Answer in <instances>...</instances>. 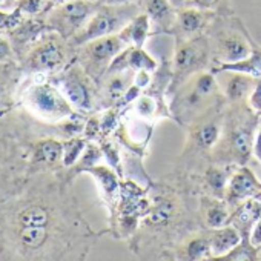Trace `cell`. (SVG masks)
I'll return each mask as SVG.
<instances>
[{"label": "cell", "mask_w": 261, "mask_h": 261, "mask_svg": "<svg viewBox=\"0 0 261 261\" xmlns=\"http://www.w3.org/2000/svg\"><path fill=\"white\" fill-rule=\"evenodd\" d=\"M197 59V53L192 48H183L177 56V66L178 68H188L191 66Z\"/></svg>", "instance_id": "cell-21"}, {"label": "cell", "mask_w": 261, "mask_h": 261, "mask_svg": "<svg viewBox=\"0 0 261 261\" xmlns=\"http://www.w3.org/2000/svg\"><path fill=\"white\" fill-rule=\"evenodd\" d=\"M178 23L185 33H195L201 27V13L197 10H185L178 14Z\"/></svg>", "instance_id": "cell-14"}, {"label": "cell", "mask_w": 261, "mask_h": 261, "mask_svg": "<svg viewBox=\"0 0 261 261\" xmlns=\"http://www.w3.org/2000/svg\"><path fill=\"white\" fill-rule=\"evenodd\" d=\"M20 20H22V13L19 10H16L11 14L0 11V30H13V28H17L20 25Z\"/></svg>", "instance_id": "cell-19"}, {"label": "cell", "mask_w": 261, "mask_h": 261, "mask_svg": "<svg viewBox=\"0 0 261 261\" xmlns=\"http://www.w3.org/2000/svg\"><path fill=\"white\" fill-rule=\"evenodd\" d=\"M148 28H149V16L148 14H143V16H139L133 20V23H130L124 31L123 34H127L126 37L134 40L137 45H140L146 34H148Z\"/></svg>", "instance_id": "cell-12"}, {"label": "cell", "mask_w": 261, "mask_h": 261, "mask_svg": "<svg viewBox=\"0 0 261 261\" xmlns=\"http://www.w3.org/2000/svg\"><path fill=\"white\" fill-rule=\"evenodd\" d=\"M130 0H98L100 5H127Z\"/></svg>", "instance_id": "cell-30"}, {"label": "cell", "mask_w": 261, "mask_h": 261, "mask_svg": "<svg viewBox=\"0 0 261 261\" xmlns=\"http://www.w3.org/2000/svg\"><path fill=\"white\" fill-rule=\"evenodd\" d=\"M224 51H226V57L229 60H241L249 54V48L246 43H243L240 39L233 37L226 40L224 43Z\"/></svg>", "instance_id": "cell-15"}, {"label": "cell", "mask_w": 261, "mask_h": 261, "mask_svg": "<svg viewBox=\"0 0 261 261\" xmlns=\"http://www.w3.org/2000/svg\"><path fill=\"white\" fill-rule=\"evenodd\" d=\"M48 238L46 227H34V226H20L19 240L25 247L37 249L40 247Z\"/></svg>", "instance_id": "cell-9"}, {"label": "cell", "mask_w": 261, "mask_h": 261, "mask_svg": "<svg viewBox=\"0 0 261 261\" xmlns=\"http://www.w3.org/2000/svg\"><path fill=\"white\" fill-rule=\"evenodd\" d=\"M230 191L237 197H247L256 191V185H255V180L252 178V175L249 172H241L232 180Z\"/></svg>", "instance_id": "cell-13"}, {"label": "cell", "mask_w": 261, "mask_h": 261, "mask_svg": "<svg viewBox=\"0 0 261 261\" xmlns=\"http://www.w3.org/2000/svg\"><path fill=\"white\" fill-rule=\"evenodd\" d=\"M11 54V46L8 43V40H5L4 37H0V60L7 59Z\"/></svg>", "instance_id": "cell-28"}, {"label": "cell", "mask_w": 261, "mask_h": 261, "mask_svg": "<svg viewBox=\"0 0 261 261\" xmlns=\"http://www.w3.org/2000/svg\"><path fill=\"white\" fill-rule=\"evenodd\" d=\"M237 243H238V233L233 229H223L214 233L211 247L214 253L218 255V253H224L230 250L233 246H237Z\"/></svg>", "instance_id": "cell-10"}, {"label": "cell", "mask_w": 261, "mask_h": 261, "mask_svg": "<svg viewBox=\"0 0 261 261\" xmlns=\"http://www.w3.org/2000/svg\"><path fill=\"white\" fill-rule=\"evenodd\" d=\"M120 48H121L120 39L112 37V36L98 37L95 40H91V43L88 45V51L91 57L95 60H105V59L114 57L120 51Z\"/></svg>", "instance_id": "cell-6"}, {"label": "cell", "mask_w": 261, "mask_h": 261, "mask_svg": "<svg viewBox=\"0 0 261 261\" xmlns=\"http://www.w3.org/2000/svg\"><path fill=\"white\" fill-rule=\"evenodd\" d=\"M172 212H174V207L169 201H162L160 204H157L151 214H149V220L151 223L154 224H162V223H166L171 217H172Z\"/></svg>", "instance_id": "cell-16"}, {"label": "cell", "mask_w": 261, "mask_h": 261, "mask_svg": "<svg viewBox=\"0 0 261 261\" xmlns=\"http://www.w3.org/2000/svg\"><path fill=\"white\" fill-rule=\"evenodd\" d=\"M28 63L34 71H53L63 63V51L54 42L43 43L31 53Z\"/></svg>", "instance_id": "cell-4"}, {"label": "cell", "mask_w": 261, "mask_h": 261, "mask_svg": "<svg viewBox=\"0 0 261 261\" xmlns=\"http://www.w3.org/2000/svg\"><path fill=\"white\" fill-rule=\"evenodd\" d=\"M85 145L82 140H71L69 143L63 145V162L66 166H71L83 151Z\"/></svg>", "instance_id": "cell-17"}, {"label": "cell", "mask_w": 261, "mask_h": 261, "mask_svg": "<svg viewBox=\"0 0 261 261\" xmlns=\"http://www.w3.org/2000/svg\"><path fill=\"white\" fill-rule=\"evenodd\" d=\"M233 143H235V148L241 152V154H246L249 151V139L244 133H237L233 136Z\"/></svg>", "instance_id": "cell-25"}, {"label": "cell", "mask_w": 261, "mask_h": 261, "mask_svg": "<svg viewBox=\"0 0 261 261\" xmlns=\"http://www.w3.org/2000/svg\"><path fill=\"white\" fill-rule=\"evenodd\" d=\"M189 5L198 7V8H212L218 4V0H188Z\"/></svg>", "instance_id": "cell-27"}, {"label": "cell", "mask_w": 261, "mask_h": 261, "mask_svg": "<svg viewBox=\"0 0 261 261\" xmlns=\"http://www.w3.org/2000/svg\"><path fill=\"white\" fill-rule=\"evenodd\" d=\"M92 172L98 177V180L101 181V186L105 188V191L108 194H114L117 191V181L112 175V172H109L108 169L105 168H100V169H92Z\"/></svg>", "instance_id": "cell-18"}, {"label": "cell", "mask_w": 261, "mask_h": 261, "mask_svg": "<svg viewBox=\"0 0 261 261\" xmlns=\"http://www.w3.org/2000/svg\"><path fill=\"white\" fill-rule=\"evenodd\" d=\"M258 243H261V220H259L258 226L255 227V232L252 237V244H258Z\"/></svg>", "instance_id": "cell-31"}, {"label": "cell", "mask_w": 261, "mask_h": 261, "mask_svg": "<svg viewBox=\"0 0 261 261\" xmlns=\"http://www.w3.org/2000/svg\"><path fill=\"white\" fill-rule=\"evenodd\" d=\"M33 159L36 163L56 165L63 159V145L56 140H43L34 146Z\"/></svg>", "instance_id": "cell-5"}, {"label": "cell", "mask_w": 261, "mask_h": 261, "mask_svg": "<svg viewBox=\"0 0 261 261\" xmlns=\"http://www.w3.org/2000/svg\"><path fill=\"white\" fill-rule=\"evenodd\" d=\"M169 2H171L172 5H180V4L186 2V0H169Z\"/></svg>", "instance_id": "cell-33"}, {"label": "cell", "mask_w": 261, "mask_h": 261, "mask_svg": "<svg viewBox=\"0 0 261 261\" xmlns=\"http://www.w3.org/2000/svg\"><path fill=\"white\" fill-rule=\"evenodd\" d=\"M246 91V82L241 79V77H235L229 82V88H227V92L232 98H237L240 97L243 92Z\"/></svg>", "instance_id": "cell-23"}, {"label": "cell", "mask_w": 261, "mask_h": 261, "mask_svg": "<svg viewBox=\"0 0 261 261\" xmlns=\"http://www.w3.org/2000/svg\"><path fill=\"white\" fill-rule=\"evenodd\" d=\"M224 218H226L224 212H223V211H218V209H214V211H211V214H209V223H211L212 226H221L223 221H224Z\"/></svg>", "instance_id": "cell-26"}, {"label": "cell", "mask_w": 261, "mask_h": 261, "mask_svg": "<svg viewBox=\"0 0 261 261\" xmlns=\"http://www.w3.org/2000/svg\"><path fill=\"white\" fill-rule=\"evenodd\" d=\"M209 249H211V246L206 241L198 240V241L191 243V246H189V255H191V258H201V256H204L209 252Z\"/></svg>", "instance_id": "cell-22"}, {"label": "cell", "mask_w": 261, "mask_h": 261, "mask_svg": "<svg viewBox=\"0 0 261 261\" xmlns=\"http://www.w3.org/2000/svg\"><path fill=\"white\" fill-rule=\"evenodd\" d=\"M63 88H65V94L71 103H74L75 106H79L82 109L89 108L88 89L77 75H68L63 82Z\"/></svg>", "instance_id": "cell-7"}, {"label": "cell", "mask_w": 261, "mask_h": 261, "mask_svg": "<svg viewBox=\"0 0 261 261\" xmlns=\"http://www.w3.org/2000/svg\"><path fill=\"white\" fill-rule=\"evenodd\" d=\"M212 88V79L211 77H203L200 82H198V89L201 92H209Z\"/></svg>", "instance_id": "cell-29"}, {"label": "cell", "mask_w": 261, "mask_h": 261, "mask_svg": "<svg viewBox=\"0 0 261 261\" xmlns=\"http://www.w3.org/2000/svg\"><path fill=\"white\" fill-rule=\"evenodd\" d=\"M43 5H45V0H20L17 10L27 14H37L43 10Z\"/></svg>", "instance_id": "cell-20"}, {"label": "cell", "mask_w": 261, "mask_h": 261, "mask_svg": "<svg viewBox=\"0 0 261 261\" xmlns=\"http://www.w3.org/2000/svg\"><path fill=\"white\" fill-rule=\"evenodd\" d=\"M49 223V215L46 209L40 206H31L23 209L19 214V224L20 226H34V227H46Z\"/></svg>", "instance_id": "cell-8"}, {"label": "cell", "mask_w": 261, "mask_h": 261, "mask_svg": "<svg viewBox=\"0 0 261 261\" xmlns=\"http://www.w3.org/2000/svg\"><path fill=\"white\" fill-rule=\"evenodd\" d=\"M118 7L120 5H103V8L100 11H97L94 14V17L88 22V25L80 33L77 40L79 42H91L98 37L109 36L111 33L118 30V27L123 22V14H127L133 11V7H126L124 10L118 8Z\"/></svg>", "instance_id": "cell-2"}, {"label": "cell", "mask_w": 261, "mask_h": 261, "mask_svg": "<svg viewBox=\"0 0 261 261\" xmlns=\"http://www.w3.org/2000/svg\"><path fill=\"white\" fill-rule=\"evenodd\" d=\"M92 8L94 5L86 0H71L54 13L53 20L63 30H75L89 17Z\"/></svg>", "instance_id": "cell-3"}, {"label": "cell", "mask_w": 261, "mask_h": 261, "mask_svg": "<svg viewBox=\"0 0 261 261\" xmlns=\"http://www.w3.org/2000/svg\"><path fill=\"white\" fill-rule=\"evenodd\" d=\"M4 100H5V92H4V89L0 88V105L4 103Z\"/></svg>", "instance_id": "cell-32"}, {"label": "cell", "mask_w": 261, "mask_h": 261, "mask_svg": "<svg viewBox=\"0 0 261 261\" xmlns=\"http://www.w3.org/2000/svg\"><path fill=\"white\" fill-rule=\"evenodd\" d=\"M201 140H203V143H206V145H212L214 142H215V139H217V136H218V130H217V127L214 126V124H209V126H206L203 130H201Z\"/></svg>", "instance_id": "cell-24"}, {"label": "cell", "mask_w": 261, "mask_h": 261, "mask_svg": "<svg viewBox=\"0 0 261 261\" xmlns=\"http://www.w3.org/2000/svg\"><path fill=\"white\" fill-rule=\"evenodd\" d=\"M28 105L43 118L59 120L71 114L69 101L51 85H34L28 92Z\"/></svg>", "instance_id": "cell-1"}, {"label": "cell", "mask_w": 261, "mask_h": 261, "mask_svg": "<svg viewBox=\"0 0 261 261\" xmlns=\"http://www.w3.org/2000/svg\"><path fill=\"white\" fill-rule=\"evenodd\" d=\"M146 11L149 19L159 23H166L172 19V7L169 0H148Z\"/></svg>", "instance_id": "cell-11"}]
</instances>
